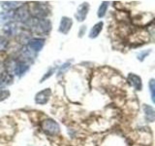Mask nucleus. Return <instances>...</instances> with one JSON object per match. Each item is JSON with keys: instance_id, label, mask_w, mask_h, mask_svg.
Wrapping results in <instances>:
<instances>
[{"instance_id": "6", "label": "nucleus", "mask_w": 155, "mask_h": 146, "mask_svg": "<svg viewBox=\"0 0 155 146\" xmlns=\"http://www.w3.org/2000/svg\"><path fill=\"white\" fill-rule=\"evenodd\" d=\"M128 82L130 85L132 86L136 91H140L143 88V83H142V78L140 76L134 74V73H129L128 74Z\"/></svg>"}, {"instance_id": "8", "label": "nucleus", "mask_w": 155, "mask_h": 146, "mask_svg": "<svg viewBox=\"0 0 155 146\" xmlns=\"http://www.w3.org/2000/svg\"><path fill=\"white\" fill-rule=\"evenodd\" d=\"M33 13L38 19H40L42 17H46L48 14L47 5L43 3H35L33 7Z\"/></svg>"}, {"instance_id": "15", "label": "nucleus", "mask_w": 155, "mask_h": 146, "mask_svg": "<svg viewBox=\"0 0 155 146\" xmlns=\"http://www.w3.org/2000/svg\"><path fill=\"white\" fill-rule=\"evenodd\" d=\"M18 2H15V1H4L1 2V7L5 10H11V9H15L18 7Z\"/></svg>"}, {"instance_id": "20", "label": "nucleus", "mask_w": 155, "mask_h": 146, "mask_svg": "<svg viewBox=\"0 0 155 146\" xmlns=\"http://www.w3.org/2000/svg\"><path fill=\"white\" fill-rule=\"evenodd\" d=\"M7 44L8 42L6 40V38L3 36H0V51L4 50V49L7 47Z\"/></svg>"}, {"instance_id": "9", "label": "nucleus", "mask_w": 155, "mask_h": 146, "mask_svg": "<svg viewBox=\"0 0 155 146\" xmlns=\"http://www.w3.org/2000/svg\"><path fill=\"white\" fill-rule=\"evenodd\" d=\"M73 24V21L72 19L68 18V17H63L60 21V24H59V32L63 33V34H67L70 31V29L72 27Z\"/></svg>"}, {"instance_id": "16", "label": "nucleus", "mask_w": 155, "mask_h": 146, "mask_svg": "<svg viewBox=\"0 0 155 146\" xmlns=\"http://www.w3.org/2000/svg\"><path fill=\"white\" fill-rule=\"evenodd\" d=\"M70 66H71V62H69V61H67V62H65V63H63V64H62V65L60 66V68H59V71H58V76H59V75H62L63 73L66 72V71L70 68Z\"/></svg>"}, {"instance_id": "18", "label": "nucleus", "mask_w": 155, "mask_h": 146, "mask_svg": "<svg viewBox=\"0 0 155 146\" xmlns=\"http://www.w3.org/2000/svg\"><path fill=\"white\" fill-rule=\"evenodd\" d=\"M149 89H150V94H151V99L152 101H154V90H155V82L154 79H150L149 81Z\"/></svg>"}, {"instance_id": "19", "label": "nucleus", "mask_w": 155, "mask_h": 146, "mask_svg": "<svg viewBox=\"0 0 155 146\" xmlns=\"http://www.w3.org/2000/svg\"><path fill=\"white\" fill-rule=\"evenodd\" d=\"M10 96V92L7 90H0V101H3Z\"/></svg>"}, {"instance_id": "22", "label": "nucleus", "mask_w": 155, "mask_h": 146, "mask_svg": "<svg viewBox=\"0 0 155 146\" xmlns=\"http://www.w3.org/2000/svg\"><path fill=\"white\" fill-rule=\"evenodd\" d=\"M86 30V26H81V31H80V36L81 37L82 36V34H84Z\"/></svg>"}, {"instance_id": "17", "label": "nucleus", "mask_w": 155, "mask_h": 146, "mask_svg": "<svg viewBox=\"0 0 155 146\" xmlns=\"http://www.w3.org/2000/svg\"><path fill=\"white\" fill-rule=\"evenodd\" d=\"M150 51H151V50H145V51H143V52H140V54H138V56H137L138 60L140 61H143L145 58V57H147L150 54Z\"/></svg>"}, {"instance_id": "5", "label": "nucleus", "mask_w": 155, "mask_h": 146, "mask_svg": "<svg viewBox=\"0 0 155 146\" xmlns=\"http://www.w3.org/2000/svg\"><path fill=\"white\" fill-rule=\"evenodd\" d=\"M88 11H89V4L88 3L84 2V3L81 4L77 10L76 19L79 22H84L87 16V14H88Z\"/></svg>"}, {"instance_id": "1", "label": "nucleus", "mask_w": 155, "mask_h": 146, "mask_svg": "<svg viewBox=\"0 0 155 146\" xmlns=\"http://www.w3.org/2000/svg\"><path fill=\"white\" fill-rule=\"evenodd\" d=\"M26 23L29 24V26L32 27L34 30L38 33H47L51 29V23L48 19H28Z\"/></svg>"}, {"instance_id": "3", "label": "nucleus", "mask_w": 155, "mask_h": 146, "mask_svg": "<svg viewBox=\"0 0 155 146\" xmlns=\"http://www.w3.org/2000/svg\"><path fill=\"white\" fill-rule=\"evenodd\" d=\"M14 17H15V19H17L18 21L26 23L29 19V13H28V9H27L26 5L18 7L16 11H15Z\"/></svg>"}, {"instance_id": "4", "label": "nucleus", "mask_w": 155, "mask_h": 146, "mask_svg": "<svg viewBox=\"0 0 155 146\" xmlns=\"http://www.w3.org/2000/svg\"><path fill=\"white\" fill-rule=\"evenodd\" d=\"M51 95V89H45L41 92H39L35 96V102L37 104H40V105L46 104L48 101V99H50Z\"/></svg>"}, {"instance_id": "11", "label": "nucleus", "mask_w": 155, "mask_h": 146, "mask_svg": "<svg viewBox=\"0 0 155 146\" xmlns=\"http://www.w3.org/2000/svg\"><path fill=\"white\" fill-rule=\"evenodd\" d=\"M143 109V112L145 114V118H147V120L152 123V122L154 121V118H155V112H154L153 107H151L150 105L144 104Z\"/></svg>"}, {"instance_id": "10", "label": "nucleus", "mask_w": 155, "mask_h": 146, "mask_svg": "<svg viewBox=\"0 0 155 146\" xmlns=\"http://www.w3.org/2000/svg\"><path fill=\"white\" fill-rule=\"evenodd\" d=\"M27 69H28V65L26 63H24L22 61H18L16 64H15L14 72L17 76H21L27 71Z\"/></svg>"}, {"instance_id": "13", "label": "nucleus", "mask_w": 155, "mask_h": 146, "mask_svg": "<svg viewBox=\"0 0 155 146\" xmlns=\"http://www.w3.org/2000/svg\"><path fill=\"white\" fill-rule=\"evenodd\" d=\"M16 31H17V26L14 23H9L4 27V32L8 34V35H14Z\"/></svg>"}, {"instance_id": "21", "label": "nucleus", "mask_w": 155, "mask_h": 146, "mask_svg": "<svg viewBox=\"0 0 155 146\" xmlns=\"http://www.w3.org/2000/svg\"><path fill=\"white\" fill-rule=\"evenodd\" d=\"M53 72H54V70H53V69H51V70L48 71V73H46V75H45V76H44V77L42 78V80H41V83H43V82L45 81L46 79H48V77H51V76L52 75V73H53Z\"/></svg>"}, {"instance_id": "12", "label": "nucleus", "mask_w": 155, "mask_h": 146, "mask_svg": "<svg viewBox=\"0 0 155 146\" xmlns=\"http://www.w3.org/2000/svg\"><path fill=\"white\" fill-rule=\"evenodd\" d=\"M103 26H104L103 22L97 23L95 26L91 28V30L89 32V38H96L97 36H98L101 32V30H102V28H103Z\"/></svg>"}, {"instance_id": "2", "label": "nucleus", "mask_w": 155, "mask_h": 146, "mask_svg": "<svg viewBox=\"0 0 155 146\" xmlns=\"http://www.w3.org/2000/svg\"><path fill=\"white\" fill-rule=\"evenodd\" d=\"M41 127L43 130L45 131L47 134H50V135H56L60 130L59 125L52 119L44 120L41 124Z\"/></svg>"}, {"instance_id": "14", "label": "nucleus", "mask_w": 155, "mask_h": 146, "mask_svg": "<svg viewBox=\"0 0 155 146\" xmlns=\"http://www.w3.org/2000/svg\"><path fill=\"white\" fill-rule=\"evenodd\" d=\"M108 7H109V2L108 1L102 2V4L100 5V7H99V10H98V14H97L100 19L103 18L106 15V12H107V10H108Z\"/></svg>"}, {"instance_id": "7", "label": "nucleus", "mask_w": 155, "mask_h": 146, "mask_svg": "<svg viewBox=\"0 0 155 146\" xmlns=\"http://www.w3.org/2000/svg\"><path fill=\"white\" fill-rule=\"evenodd\" d=\"M45 45V39L44 38H33L28 42V48L33 52H39Z\"/></svg>"}]
</instances>
